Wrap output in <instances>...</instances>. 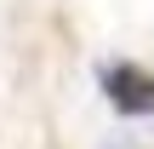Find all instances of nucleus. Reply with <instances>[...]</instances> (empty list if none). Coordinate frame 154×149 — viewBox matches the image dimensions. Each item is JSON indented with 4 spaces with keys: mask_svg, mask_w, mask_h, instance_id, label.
I'll return each instance as SVG.
<instances>
[{
    "mask_svg": "<svg viewBox=\"0 0 154 149\" xmlns=\"http://www.w3.org/2000/svg\"><path fill=\"white\" fill-rule=\"evenodd\" d=\"M97 80H103V92L120 115H154V75L131 69V63H103Z\"/></svg>",
    "mask_w": 154,
    "mask_h": 149,
    "instance_id": "f257e3e1",
    "label": "nucleus"
}]
</instances>
